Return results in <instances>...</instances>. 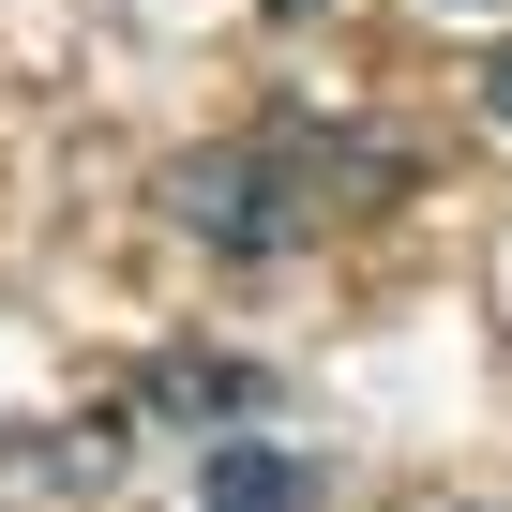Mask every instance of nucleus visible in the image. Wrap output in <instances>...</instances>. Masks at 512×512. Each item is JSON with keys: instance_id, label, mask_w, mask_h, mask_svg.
Instances as JSON below:
<instances>
[{"instance_id": "6", "label": "nucleus", "mask_w": 512, "mask_h": 512, "mask_svg": "<svg viewBox=\"0 0 512 512\" xmlns=\"http://www.w3.org/2000/svg\"><path fill=\"white\" fill-rule=\"evenodd\" d=\"M272 16H317V0H272Z\"/></svg>"}, {"instance_id": "5", "label": "nucleus", "mask_w": 512, "mask_h": 512, "mask_svg": "<svg viewBox=\"0 0 512 512\" xmlns=\"http://www.w3.org/2000/svg\"><path fill=\"white\" fill-rule=\"evenodd\" d=\"M482 121H497V136H512V46H497V61H482Z\"/></svg>"}, {"instance_id": "7", "label": "nucleus", "mask_w": 512, "mask_h": 512, "mask_svg": "<svg viewBox=\"0 0 512 512\" xmlns=\"http://www.w3.org/2000/svg\"><path fill=\"white\" fill-rule=\"evenodd\" d=\"M452 512H467V497H452Z\"/></svg>"}, {"instance_id": "4", "label": "nucleus", "mask_w": 512, "mask_h": 512, "mask_svg": "<svg viewBox=\"0 0 512 512\" xmlns=\"http://www.w3.org/2000/svg\"><path fill=\"white\" fill-rule=\"evenodd\" d=\"M106 467H121V407H91V422H61V437H31V482H46V497H91Z\"/></svg>"}, {"instance_id": "1", "label": "nucleus", "mask_w": 512, "mask_h": 512, "mask_svg": "<svg viewBox=\"0 0 512 512\" xmlns=\"http://www.w3.org/2000/svg\"><path fill=\"white\" fill-rule=\"evenodd\" d=\"M407 196V136H362V121H256V136H211L166 166V226L211 241V256H302L317 226Z\"/></svg>"}, {"instance_id": "2", "label": "nucleus", "mask_w": 512, "mask_h": 512, "mask_svg": "<svg viewBox=\"0 0 512 512\" xmlns=\"http://www.w3.org/2000/svg\"><path fill=\"white\" fill-rule=\"evenodd\" d=\"M317 497H332V467L302 437H272V422H241V437L196 452V512H317Z\"/></svg>"}, {"instance_id": "3", "label": "nucleus", "mask_w": 512, "mask_h": 512, "mask_svg": "<svg viewBox=\"0 0 512 512\" xmlns=\"http://www.w3.org/2000/svg\"><path fill=\"white\" fill-rule=\"evenodd\" d=\"M136 407H151V422H181V437L211 452V437H241L256 407H272V362H211V347H166V362L136 377Z\"/></svg>"}]
</instances>
